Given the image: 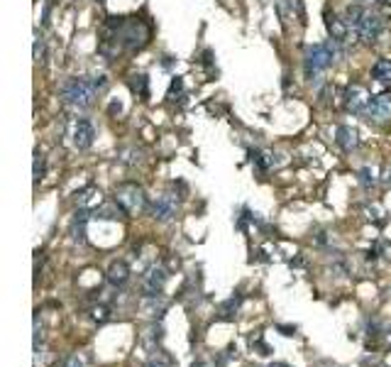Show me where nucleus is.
<instances>
[{
	"instance_id": "1",
	"label": "nucleus",
	"mask_w": 391,
	"mask_h": 367,
	"mask_svg": "<svg viewBox=\"0 0 391 367\" xmlns=\"http://www.w3.org/2000/svg\"><path fill=\"white\" fill-rule=\"evenodd\" d=\"M108 86L106 76H74L69 81L61 83V101L71 110H86L93 106L98 93Z\"/></svg>"
},
{
	"instance_id": "2",
	"label": "nucleus",
	"mask_w": 391,
	"mask_h": 367,
	"mask_svg": "<svg viewBox=\"0 0 391 367\" xmlns=\"http://www.w3.org/2000/svg\"><path fill=\"white\" fill-rule=\"evenodd\" d=\"M335 59H338V42H335V39L308 47V49H305V54H303L305 79H308V81H313V79H318L321 74H325Z\"/></svg>"
},
{
	"instance_id": "3",
	"label": "nucleus",
	"mask_w": 391,
	"mask_h": 367,
	"mask_svg": "<svg viewBox=\"0 0 391 367\" xmlns=\"http://www.w3.org/2000/svg\"><path fill=\"white\" fill-rule=\"evenodd\" d=\"M115 204L123 208L128 216H139L147 208V194L145 189L134 181H125L115 186Z\"/></svg>"
},
{
	"instance_id": "4",
	"label": "nucleus",
	"mask_w": 391,
	"mask_h": 367,
	"mask_svg": "<svg viewBox=\"0 0 391 367\" xmlns=\"http://www.w3.org/2000/svg\"><path fill=\"white\" fill-rule=\"evenodd\" d=\"M384 28H386V20H384V15L381 12H377V10H370L367 8V12H365V17L359 20V25H357V37L362 39L365 44H374L377 39H379V34L384 32Z\"/></svg>"
},
{
	"instance_id": "5",
	"label": "nucleus",
	"mask_w": 391,
	"mask_h": 367,
	"mask_svg": "<svg viewBox=\"0 0 391 367\" xmlns=\"http://www.w3.org/2000/svg\"><path fill=\"white\" fill-rule=\"evenodd\" d=\"M345 108L350 110V113H354V115H362L365 118L367 115V110H370V106H372V93L367 91L362 83H350L348 88H345Z\"/></svg>"
},
{
	"instance_id": "6",
	"label": "nucleus",
	"mask_w": 391,
	"mask_h": 367,
	"mask_svg": "<svg viewBox=\"0 0 391 367\" xmlns=\"http://www.w3.org/2000/svg\"><path fill=\"white\" fill-rule=\"evenodd\" d=\"M177 211H179V194H174V191H164V194L152 204V216L159 223L172 221V218L177 216Z\"/></svg>"
},
{
	"instance_id": "7",
	"label": "nucleus",
	"mask_w": 391,
	"mask_h": 367,
	"mask_svg": "<svg viewBox=\"0 0 391 367\" xmlns=\"http://www.w3.org/2000/svg\"><path fill=\"white\" fill-rule=\"evenodd\" d=\"M71 142H74L76 150L86 152L93 147V142H96V128H93L91 120H76L74 128H71Z\"/></svg>"
},
{
	"instance_id": "8",
	"label": "nucleus",
	"mask_w": 391,
	"mask_h": 367,
	"mask_svg": "<svg viewBox=\"0 0 391 367\" xmlns=\"http://www.w3.org/2000/svg\"><path fill=\"white\" fill-rule=\"evenodd\" d=\"M166 279H169V272L161 265H152L150 270L142 275V292H145V297H159Z\"/></svg>"
},
{
	"instance_id": "9",
	"label": "nucleus",
	"mask_w": 391,
	"mask_h": 367,
	"mask_svg": "<svg viewBox=\"0 0 391 367\" xmlns=\"http://www.w3.org/2000/svg\"><path fill=\"white\" fill-rule=\"evenodd\" d=\"M74 204L79 206L81 211H93V208H101L103 206V191L98 189V186H83L81 191H76L74 194Z\"/></svg>"
},
{
	"instance_id": "10",
	"label": "nucleus",
	"mask_w": 391,
	"mask_h": 367,
	"mask_svg": "<svg viewBox=\"0 0 391 367\" xmlns=\"http://www.w3.org/2000/svg\"><path fill=\"white\" fill-rule=\"evenodd\" d=\"M325 28H328L330 39H335L338 44H343L350 34V28H348V22H345V17H338L335 12H328L325 15Z\"/></svg>"
},
{
	"instance_id": "11",
	"label": "nucleus",
	"mask_w": 391,
	"mask_h": 367,
	"mask_svg": "<svg viewBox=\"0 0 391 367\" xmlns=\"http://www.w3.org/2000/svg\"><path fill=\"white\" fill-rule=\"evenodd\" d=\"M391 115V96H374L372 98V106L367 110V120H386Z\"/></svg>"
},
{
	"instance_id": "12",
	"label": "nucleus",
	"mask_w": 391,
	"mask_h": 367,
	"mask_svg": "<svg viewBox=\"0 0 391 367\" xmlns=\"http://www.w3.org/2000/svg\"><path fill=\"white\" fill-rule=\"evenodd\" d=\"M108 281H110L115 289H120V286L128 284V281H130L128 262H123V259H115V262H110V267H108Z\"/></svg>"
},
{
	"instance_id": "13",
	"label": "nucleus",
	"mask_w": 391,
	"mask_h": 367,
	"mask_svg": "<svg viewBox=\"0 0 391 367\" xmlns=\"http://www.w3.org/2000/svg\"><path fill=\"white\" fill-rule=\"evenodd\" d=\"M86 223H88V211H76L74 221H71V240L74 243H86Z\"/></svg>"
},
{
	"instance_id": "14",
	"label": "nucleus",
	"mask_w": 391,
	"mask_h": 367,
	"mask_svg": "<svg viewBox=\"0 0 391 367\" xmlns=\"http://www.w3.org/2000/svg\"><path fill=\"white\" fill-rule=\"evenodd\" d=\"M338 145L343 147L345 152H354L359 147V135L354 128H348V125H340L338 128Z\"/></svg>"
},
{
	"instance_id": "15",
	"label": "nucleus",
	"mask_w": 391,
	"mask_h": 367,
	"mask_svg": "<svg viewBox=\"0 0 391 367\" xmlns=\"http://www.w3.org/2000/svg\"><path fill=\"white\" fill-rule=\"evenodd\" d=\"M166 306H169V304L161 299V294L159 297H145V301H142V311H145L150 319H161Z\"/></svg>"
},
{
	"instance_id": "16",
	"label": "nucleus",
	"mask_w": 391,
	"mask_h": 367,
	"mask_svg": "<svg viewBox=\"0 0 391 367\" xmlns=\"http://www.w3.org/2000/svg\"><path fill=\"white\" fill-rule=\"evenodd\" d=\"M372 79L384 86H391V61L389 59H379L374 66H372Z\"/></svg>"
},
{
	"instance_id": "17",
	"label": "nucleus",
	"mask_w": 391,
	"mask_h": 367,
	"mask_svg": "<svg viewBox=\"0 0 391 367\" xmlns=\"http://www.w3.org/2000/svg\"><path fill=\"white\" fill-rule=\"evenodd\" d=\"M357 181L362 189H374L377 184H379V169L377 167H362L357 172Z\"/></svg>"
},
{
	"instance_id": "18",
	"label": "nucleus",
	"mask_w": 391,
	"mask_h": 367,
	"mask_svg": "<svg viewBox=\"0 0 391 367\" xmlns=\"http://www.w3.org/2000/svg\"><path fill=\"white\" fill-rule=\"evenodd\" d=\"M365 12H367V8L365 6H359V3H352V6H348L345 8V22H348V28L350 30H357V25H359V20L365 17Z\"/></svg>"
},
{
	"instance_id": "19",
	"label": "nucleus",
	"mask_w": 391,
	"mask_h": 367,
	"mask_svg": "<svg viewBox=\"0 0 391 367\" xmlns=\"http://www.w3.org/2000/svg\"><path fill=\"white\" fill-rule=\"evenodd\" d=\"M34 184H39L47 174V157L42 155L39 150H34Z\"/></svg>"
},
{
	"instance_id": "20",
	"label": "nucleus",
	"mask_w": 391,
	"mask_h": 367,
	"mask_svg": "<svg viewBox=\"0 0 391 367\" xmlns=\"http://www.w3.org/2000/svg\"><path fill=\"white\" fill-rule=\"evenodd\" d=\"M32 57L37 64H42L44 57H47V44H44V37L39 30H34V49H32Z\"/></svg>"
},
{
	"instance_id": "21",
	"label": "nucleus",
	"mask_w": 391,
	"mask_h": 367,
	"mask_svg": "<svg viewBox=\"0 0 391 367\" xmlns=\"http://www.w3.org/2000/svg\"><path fill=\"white\" fill-rule=\"evenodd\" d=\"M130 88H132L137 96L145 98L147 96V76L145 74H134L132 79H130Z\"/></svg>"
},
{
	"instance_id": "22",
	"label": "nucleus",
	"mask_w": 391,
	"mask_h": 367,
	"mask_svg": "<svg viewBox=\"0 0 391 367\" xmlns=\"http://www.w3.org/2000/svg\"><path fill=\"white\" fill-rule=\"evenodd\" d=\"M91 319L96 321V324H106V321L110 319V308L103 306V304H101V306H93L91 308Z\"/></svg>"
},
{
	"instance_id": "23",
	"label": "nucleus",
	"mask_w": 391,
	"mask_h": 367,
	"mask_svg": "<svg viewBox=\"0 0 391 367\" xmlns=\"http://www.w3.org/2000/svg\"><path fill=\"white\" fill-rule=\"evenodd\" d=\"M240 301H242L240 297H232L230 301L223 304V319H232V313H235L237 308H240Z\"/></svg>"
},
{
	"instance_id": "24",
	"label": "nucleus",
	"mask_w": 391,
	"mask_h": 367,
	"mask_svg": "<svg viewBox=\"0 0 391 367\" xmlns=\"http://www.w3.org/2000/svg\"><path fill=\"white\" fill-rule=\"evenodd\" d=\"M147 367H174V362L169 360V357H166L164 353H157V355L152 357L150 365H147Z\"/></svg>"
},
{
	"instance_id": "25",
	"label": "nucleus",
	"mask_w": 391,
	"mask_h": 367,
	"mask_svg": "<svg viewBox=\"0 0 391 367\" xmlns=\"http://www.w3.org/2000/svg\"><path fill=\"white\" fill-rule=\"evenodd\" d=\"M64 367H86V365H83V360H81V357H69V360H66L64 362Z\"/></svg>"
}]
</instances>
